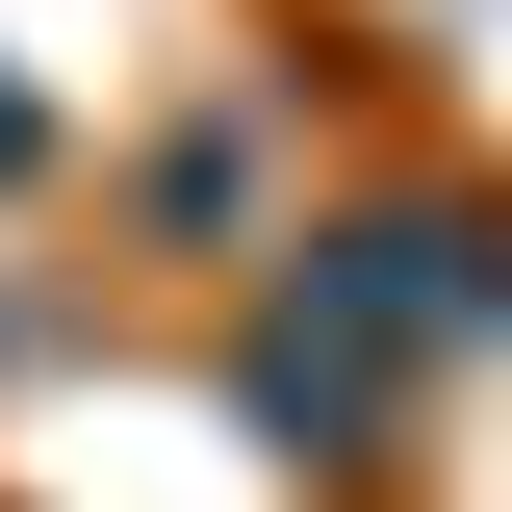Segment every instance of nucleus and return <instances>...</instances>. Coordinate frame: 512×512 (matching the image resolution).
I'll return each mask as SVG.
<instances>
[{"mask_svg": "<svg viewBox=\"0 0 512 512\" xmlns=\"http://www.w3.org/2000/svg\"><path fill=\"white\" fill-rule=\"evenodd\" d=\"M0 180H52V103H26V77H0Z\"/></svg>", "mask_w": 512, "mask_h": 512, "instance_id": "1", "label": "nucleus"}]
</instances>
